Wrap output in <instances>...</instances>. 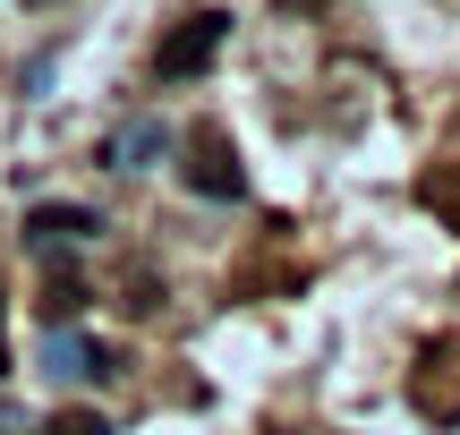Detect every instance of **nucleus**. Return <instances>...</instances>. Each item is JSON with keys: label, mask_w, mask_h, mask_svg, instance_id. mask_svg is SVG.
<instances>
[{"label": "nucleus", "mask_w": 460, "mask_h": 435, "mask_svg": "<svg viewBox=\"0 0 460 435\" xmlns=\"http://www.w3.org/2000/svg\"><path fill=\"white\" fill-rule=\"evenodd\" d=\"M43 368L77 385V376H102V351H94V342L77 333V324H51V342H43Z\"/></svg>", "instance_id": "4"}, {"label": "nucleus", "mask_w": 460, "mask_h": 435, "mask_svg": "<svg viewBox=\"0 0 460 435\" xmlns=\"http://www.w3.org/2000/svg\"><path fill=\"white\" fill-rule=\"evenodd\" d=\"M43 435H111V419H102V410H60Z\"/></svg>", "instance_id": "7"}, {"label": "nucleus", "mask_w": 460, "mask_h": 435, "mask_svg": "<svg viewBox=\"0 0 460 435\" xmlns=\"http://www.w3.org/2000/svg\"><path fill=\"white\" fill-rule=\"evenodd\" d=\"M180 180L197 188V197H214V205H239L247 197V171H239V154H230L222 129H197L180 146Z\"/></svg>", "instance_id": "2"}, {"label": "nucleus", "mask_w": 460, "mask_h": 435, "mask_svg": "<svg viewBox=\"0 0 460 435\" xmlns=\"http://www.w3.org/2000/svg\"><path fill=\"white\" fill-rule=\"evenodd\" d=\"M222 34H230L222 9H188V17H171L163 43H154V85H188V77H205V68L222 60Z\"/></svg>", "instance_id": "1"}, {"label": "nucleus", "mask_w": 460, "mask_h": 435, "mask_svg": "<svg viewBox=\"0 0 460 435\" xmlns=\"http://www.w3.org/2000/svg\"><path fill=\"white\" fill-rule=\"evenodd\" d=\"M26 9H51V0H26Z\"/></svg>", "instance_id": "10"}, {"label": "nucleus", "mask_w": 460, "mask_h": 435, "mask_svg": "<svg viewBox=\"0 0 460 435\" xmlns=\"http://www.w3.org/2000/svg\"><path fill=\"white\" fill-rule=\"evenodd\" d=\"M410 402L427 410V419H460V333H435L427 351H418V368H410Z\"/></svg>", "instance_id": "3"}, {"label": "nucleus", "mask_w": 460, "mask_h": 435, "mask_svg": "<svg viewBox=\"0 0 460 435\" xmlns=\"http://www.w3.org/2000/svg\"><path fill=\"white\" fill-rule=\"evenodd\" d=\"M154 146H163V129H154V120H137V129L111 146V163H119V171H137V154H154Z\"/></svg>", "instance_id": "6"}, {"label": "nucleus", "mask_w": 460, "mask_h": 435, "mask_svg": "<svg viewBox=\"0 0 460 435\" xmlns=\"http://www.w3.org/2000/svg\"><path fill=\"white\" fill-rule=\"evenodd\" d=\"M0 368H9V324H0Z\"/></svg>", "instance_id": "9"}, {"label": "nucleus", "mask_w": 460, "mask_h": 435, "mask_svg": "<svg viewBox=\"0 0 460 435\" xmlns=\"http://www.w3.org/2000/svg\"><path fill=\"white\" fill-rule=\"evenodd\" d=\"M427 205H435V214H452V222H460V171H435V180H427Z\"/></svg>", "instance_id": "8"}, {"label": "nucleus", "mask_w": 460, "mask_h": 435, "mask_svg": "<svg viewBox=\"0 0 460 435\" xmlns=\"http://www.w3.org/2000/svg\"><path fill=\"white\" fill-rule=\"evenodd\" d=\"M102 222L85 214V205H34L26 214V239H94Z\"/></svg>", "instance_id": "5"}]
</instances>
